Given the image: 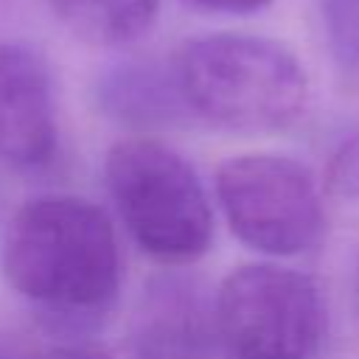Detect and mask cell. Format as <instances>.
<instances>
[{"mask_svg": "<svg viewBox=\"0 0 359 359\" xmlns=\"http://www.w3.org/2000/svg\"><path fill=\"white\" fill-rule=\"evenodd\" d=\"M216 199L230 230L264 255H300L325 227L311 171L283 154H238L216 171Z\"/></svg>", "mask_w": 359, "mask_h": 359, "instance_id": "5", "label": "cell"}, {"mask_svg": "<svg viewBox=\"0 0 359 359\" xmlns=\"http://www.w3.org/2000/svg\"><path fill=\"white\" fill-rule=\"evenodd\" d=\"M53 14L84 42L123 45L149 31L160 0H48Z\"/></svg>", "mask_w": 359, "mask_h": 359, "instance_id": "9", "label": "cell"}, {"mask_svg": "<svg viewBox=\"0 0 359 359\" xmlns=\"http://www.w3.org/2000/svg\"><path fill=\"white\" fill-rule=\"evenodd\" d=\"M8 286L42 311L87 317L121 286V247L109 216L90 199L45 194L25 202L3 236Z\"/></svg>", "mask_w": 359, "mask_h": 359, "instance_id": "1", "label": "cell"}, {"mask_svg": "<svg viewBox=\"0 0 359 359\" xmlns=\"http://www.w3.org/2000/svg\"><path fill=\"white\" fill-rule=\"evenodd\" d=\"M56 151V107L45 59L22 42H0V163L42 168Z\"/></svg>", "mask_w": 359, "mask_h": 359, "instance_id": "6", "label": "cell"}, {"mask_svg": "<svg viewBox=\"0 0 359 359\" xmlns=\"http://www.w3.org/2000/svg\"><path fill=\"white\" fill-rule=\"evenodd\" d=\"M36 359H112V356L95 345H59L36 353Z\"/></svg>", "mask_w": 359, "mask_h": 359, "instance_id": "12", "label": "cell"}, {"mask_svg": "<svg viewBox=\"0 0 359 359\" xmlns=\"http://www.w3.org/2000/svg\"><path fill=\"white\" fill-rule=\"evenodd\" d=\"M109 199L132 241L160 264L182 266L208 252L210 199L194 165L154 137H123L104 160Z\"/></svg>", "mask_w": 359, "mask_h": 359, "instance_id": "3", "label": "cell"}, {"mask_svg": "<svg viewBox=\"0 0 359 359\" xmlns=\"http://www.w3.org/2000/svg\"><path fill=\"white\" fill-rule=\"evenodd\" d=\"M337 67L359 79V0H317Z\"/></svg>", "mask_w": 359, "mask_h": 359, "instance_id": "10", "label": "cell"}, {"mask_svg": "<svg viewBox=\"0 0 359 359\" xmlns=\"http://www.w3.org/2000/svg\"><path fill=\"white\" fill-rule=\"evenodd\" d=\"M171 73L188 115L230 132L289 129L309 104L303 65L269 36L224 31L188 39Z\"/></svg>", "mask_w": 359, "mask_h": 359, "instance_id": "2", "label": "cell"}, {"mask_svg": "<svg viewBox=\"0 0 359 359\" xmlns=\"http://www.w3.org/2000/svg\"><path fill=\"white\" fill-rule=\"evenodd\" d=\"M216 345L213 303L196 283L168 278L143 294L132 331L135 359H210Z\"/></svg>", "mask_w": 359, "mask_h": 359, "instance_id": "7", "label": "cell"}, {"mask_svg": "<svg viewBox=\"0 0 359 359\" xmlns=\"http://www.w3.org/2000/svg\"><path fill=\"white\" fill-rule=\"evenodd\" d=\"M0 359H36V351H31L22 342L0 334Z\"/></svg>", "mask_w": 359, "mask_h": 359, "instance_id": "13", "label": "cell"}, {"mask_svg": "<svg viewBox=\"0 0 359 359\" xmlns=\"http://www.w3.org/2000/svg\"><path fill=\"white\" fill-rule=\"evenodd\" d=\"M210 303L219 348L230 359H311L325 339L323 292L289 266H238Z\"/></svg>", "mask_w": 359, "mask_h": 359, "instance_id": "4", "label": "cell"}, {"mask_svg": "<svg viewBox=\"0 0 359 359\" xmlns=\"http://www.w3.org/2000/svg\"><path fill=\"white\" fill-rule=\"evenodd\" d=\"M101 104L104 109L135 126L171 123L185 115L171 65L160 67L154 62H126L109 70L101 79Z\"/></svg>", "mask_w": 359, "mask_h": 359, "instance_id": "8", "label": "cell"}, {"mask_svg": "<svg viewBox=\"0 0 359 359\" xmlns=\"http://www.w3.org/2000/svg\"><path fill=\"white\" fill-rule=\"evenodd\" d=\"M191 3L205 11H219V14H255L266 8L272 0H191Z\"/></svg>", "mask_w": 359, "mask_h": 359, "instance_id": "11", "label": "cell"}]
</instances>
